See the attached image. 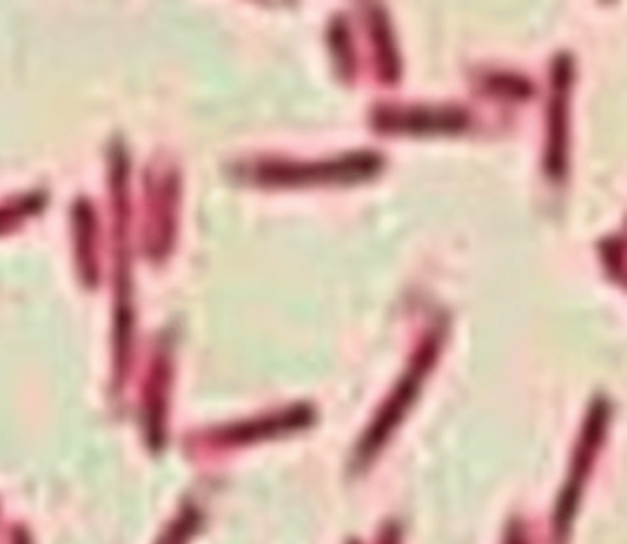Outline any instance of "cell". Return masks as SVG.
Segmentation results:
<instances>
[{
    "mask_svg": "<svg viewBox=\"0 0 627 544\" xmlns=\"http://www.w3.org/2000/svg\"><path fill=\"white\" fill-rule=\"evenodd\" d=\"M438 350H441V335H438V331H433L427 339L423 340L422 346L418 348L417 355L412 359L407 374L401 377L398 387H396L393 396H390V399H388L382 412L377 415V420L370 428V433L366 434V442L363 444L364 455L375 451L385 442L390 431L401 422L405 412L411 407L412 401L417 399L418 392L422 388V383L425 380V375L433 368Z\"/></svg>",
    "mask_w": 627,
    "mask_h": 544,
    "instance_id": "cell-4",
    "label": "cell"
},
{
    "mask_svg": "<svg viewBox=\"0 0 627 544\" xmlns=\"http://www.w3.org/2000/svg\"><path fill=\"white\" fill-rule=\"evenodd\" d=\"M331 45H334L335 63L340 72L347 74L348 80H352V72L355 69L353 63V52L350 50V34H348L347 23L342 19H335L331 24Z\"/></svg>",
    "mask_w": 627,
    "mask_h": 544,
    "instance_id": "cell-7",
    "label": "cell"
},
{
    "mask_svg": "<svg viewBox=\"0 0 627 544\" xmlns=\"http://www.w3.org/2000/svg\"><path fill=\"white\" fill-rule=\"evenodd\" d=\"M607 414H610V409H607L604 399H599L596 403L592 404L589 418H587L583 439H581L580 449H578V458H576L572 484L567 489V498L559 506V527L562 530H565V524L569 522V517L572 516V506L578 500L580 487L583 484V473L591 468L592 457H594V451H596L602 434H604Z\"/></svg>",
    "mask_w": 627,
    "mask_h": 544,
    "instance_id": "cell-5",
    "label": "cell"
},
{
    "mask_svg": "<svg viewBox=\"0 0 627 544\" xmlns=\"http://www.w3.org/2000/svg\"><path fill=\"white\" fill-rule=\"evenodd\" d=\"M575 82V59L567 52L552 61L551 96L546 114L545 173L552 182H563L569 170L570 90Z\"/></svg>",
    "mask_w": 627,
    "mask_h": 544,
    "instance_id": "cell-2",
    "label": "cell"
},
{
    "mask_svg": "<svg viewBox=\"0 0 627 544\" xmlns=\"http://www.w3.org/2000/svg\"><path fill=\"white\" fill-rule=\"evenodd\" d=\"M469 123L468 111L453 106H379L372 114V125L382 135L455 136Z\"/></svg>",
    "mask_w": 627,
    "mask_h": 544,
    "instance_id": "cell-3",
    "label": "cell"
},
{
    "mask_svg": "<svg viewBox=\"0 0 627 544\" xmlns=\"http://www.w3.org/2000/svg\"><path fill=\"white\" fill-rule=\"evenodd\" d=\"M385 166L374 152L347 153L324 160H289L267 158L249 168L251 181L270 188L324 186V184H359L372 181Z\"/></svg>",
    "mask_w": 627,
    "mask_h": 544,
    "instance_id": "cell-1",
    "label": "cell"
},
{
    "mask_svg": "<svg viewBox=\"0 0 627 544\" xmlns=\"http://www.w3.org/2000/svg\"><path fill=\"white\" fill-rule=\"evenodd\" d=\"M366 15H369L370 36L374 43L377 76L385 85H396L401 76V63L394 41L390 19L382 7H370Z\"/></svg>",
    "mask_w": 627,
    "mask_h": 544,
    "instance_id": "cell-6",
    "label": "cell"
}]
</instances>
